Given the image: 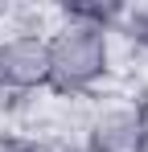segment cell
I'll return each mask as SVG.
<instances>
[{"label":"cell","mask_w":148,"mask_h":152,"mask_svg":"<svg viewBox=\"0 0 148 152\" xmlns=\"http://www.w3.org/2000/svg\"><path fill=\"white\" fill-rule=\"evenodd\" d=\"M49 91V45L41 29H4L0 33V95L33 99Z\"/></svg>","instance_id":"cell-3"},{"label":"cell","mask_w":148,"mask_h":152,"mask_svg":"<svg viewBox=\"0 0 148 152\" xmlns=\"http://www.w3.org/2000/svg\"><path fill=\"white\" fill-rule=\"evenodd\" d=\"M49 45V91L62 99H95L99 91L119 86L123 74V45L115 29H103L78 17L70 4L53 8L45 29Z\"/></svg>","instance_id":"cell-1"},{"label":"cell","mask_w":148,"mask_h":152,"mask_svg":"<svg viewBox=\"0 0 148 152\" xmlns=\"http://www.w3.org/2000/svg\"><path fill=\"white\" fill-rule=\"evenodd\" d=\"M82 152H148L144 103L127 86L99 91L82 103Z\"/></svg>","instance_id":"cell-2"}]
</instances>
